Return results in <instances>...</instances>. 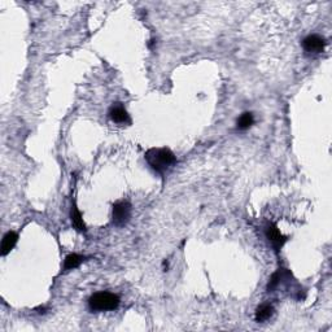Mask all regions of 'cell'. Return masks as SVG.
<instances>
[{
    "instance_id": "6da1fadb",
    "label": "cell",
    "mask_w": 332,
    "mask_h": 332,
    "mask_svg": "<svg viewBox=\"0 0 332 332\" xmlns=\"http://www.w3.org/2000/svg\"><path fill=\"white\" fill-rule=\"evenodd\" d=\"M146 160L154 172L164 174L177 162V157L168 148H151L147 151Z\"/></svg>"
},
{
    "instance_id": "7a4b0ae2",
    "label": "cell",
    "mask_w": 332,
    "mask_h": 332,
    "mask_svg": "<svg viewBox=\"0 0 332 332\" xmlns=\"http://www.w3.org/2000/svg\"><path fill=\"white\" fill-rule=\"evenodd\" d=\"M120 305V297L112 292L93 293L89 299V307L92 311L116 310Z\"/></svg>"
},
{
    "instance_id": "3957f363",
    "label": "cell",
    "mask_w": 332,
    "mask_h": 332,
    "mask_svg": "<svg viewBox=\"0 0 332 332\" xmlns=\"http://www.w3.org/2000/svg\"><path fill=\"white\" fill-rule=\"evenodd\" d=\"M130 217H131V205L127 201H118L113 205L112 218L117 227L125 226L130 221Z\"/></svg>"
},
{
    "instance_id": "277c9868",
    "label": "cell",
    "mask_w": 332,
    "mask_h": 332,
    "mask_svg": "<svg viewBox=\"0 0 332 332\" xmlns=\"http://www.w3.org/2000/svg\"><path fill=\"white\" fill-rule=\"evenodd\" d=\"M326 44L325 38L318 34H310L302 40V48L307 54H321L325 51Z\"/></svg>"
},
{
    "instance_id": "5b68a950",
    "label": "cell",
    "mask_w": 332,
    "mask_h": 332,
    "mask_svg": "<svg viewBox=\"0 0 332 332\" xmlns=\"http://www.w3.org/2000/svg\"><path fill=\"white\" fill-rule=\"evenodd\" d=\"M265 235H266L269 241L272 244L275 250L280 249V248L284 245V243H286L287 240H288L286 236L280 234V231L278 230L276 225H274V223H269V225L265 227Z\"/></svg>"
},
{
    "instance_id": "8992f818",
    "label": "cell",
    "mask_w": 332,
    "mask_h": 332,
    "mask_svg": "<svg viewBox=\"0 0 332 332\" xmlns=\"http://www.w3.org/2000/svg\"><path fill=\"white\" fill-rule=\"evenodd\" d=\"M109 118L116 123H130L131 122L129 113L126 112V109L122 105L112 107L111 111H109Z\"/></svg>"
},
{
    "instance_id": "52a82bcc",
    "label": "cell",
    "mask_w": 332,
    "mask_h": 332,
    "mask_svg": "<svg viewBox=\"0 0 332 332\" xmlns=\"http://www.w3.org/2000/svg\"><path fill=\"white\" fill-rule=\"evenodd\" d=\"M18 235L15 231H8L5 235L3 236V240H1V256H7L9 252H11L15 245L17 244Z\"/></svg>"
},
{
    "instance_id": "ba28073f",
    "label": "cell",
    "mask_w": 332,
    "mask_h": 332,
    "mask_svg": "<svg viewBox=\"0 0 332 332\" xmlns=\"http://www.w3.org/2000/svg\"><path fill=\"white\" fill-rule=\"evenodd\" d=\"M272 314H274V307L272 305H269V303H262V305H260L257 307L254 317H256V321L258 323H262V322L270 319L272 317Z\"/></svg>"
},
{
    "instance_id": "9c48e42d",
    "label": "cell",
    "mask_w": 332,
    "mask_h": 332,
    "mask_svg": "<svg viewBox=\"0 0 332 332\" xmlns=\"http://www.w3.org/2000/svg\"><path fill=\"white\" fill-rule=\"evenodd\" d=\"M70 218H72V225L75 230H78V231H81V232L86 231V225H85V222H83L82 214H81V211L77 209L75 204L72 207Z\"/></svg>"
},
{
    "instance_id": "30bf717a",
    "label": "cell",
    "mask_w": 332,
    "mask_h": 332,
    "mask_svg": "<svg viewBox=\"0 0 332 332\" xmlns=\"http://www.w3.org/2000/svg\"><path fill=\"white\" fill-rule=\"evenodd\" d=\"M83 261H85V257L83 256H79L77 253H72L66 256L64 262V272H69V270H74L79 266V265L82 264Z\"/></svg>"
},
{
    "instance_id": "8fae6325",
    "label": "cell",
    "mask_w": 332,
    "mask_h": 332,
    "mask_svg": "<svg viewBox=\"0 0 332 332\" xmlns=\"http://www.w3.org/2000/svg\"><path fill=\"white\" fill-rule=\"evenodd\" d=\"M254 123V117L253 113H250V112H245L243 115L240 116L238 118V122H236V126H238V129L244 131V130H248L250 126Z\"/></svg>"
}]
</instances>
